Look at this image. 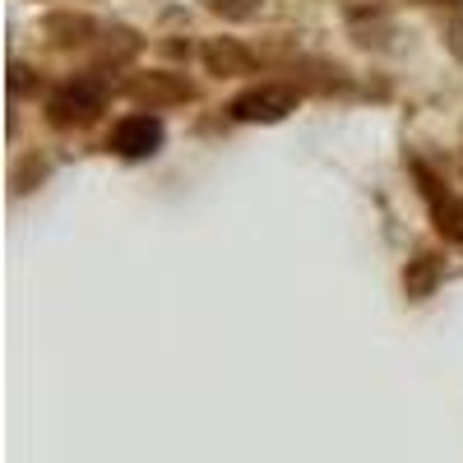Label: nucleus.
I'll use <instances>...</instances> for the list:
<instances>
[{
	"label": "nucleus",
	"instance_id": "f257e3e1",
	"mask_svg": "<svg viewBox=\"0 0 463 463\" xmlns=\"http://www.w3.org/2000/svg\"><path fill=\"white\" fill-rule=\"evenodd\" d=\"M111 93H116V84H111V74H102V70L65 74V80L52 84V93L43 98V121L52 130H61V135L93 130L102 116H107Z\"/></svg>",
	"mask_w": 463,
	"mask_h": 463
},
{
	"label": "nucleus",
	"instance_id": "9d476101",
	"mask_svg": "<svg viewBox=\"0 0 463 463\" xmlns=\"http://www.w3.org/2000/svg\"><path fill=\"white\" fill-rule=\"evenodd\" d=\"M47 176H52V158H43V153H24V158L14 163V172H10V195L14 200L33 195V190L47 185Z\"/></svg>",
	"mask_w": 463,
	"mask_h": 463
},
{
	"label": "nucleus",
	"instance_id": "39448f33",
	"mask_svg": "<svg viewBox=\"0 0 463 463\" xmlns=\"http://www.w3.org/2000/svg\"><path fill=\"white\" fill-rule=\"evenodd\" d=\"M116 93H126L130 102H139V107H148V111L185 107V102L200 98L195 80H185L181 70H135V74H126V80L116 84Z\"/></svg>",
	"mask_w": 463,
	"mask_h": 463
},
{
	"label": "nucleus",
	"instance_id": "4468645a",
	"mask_svg": "<svg viewBox=\"0 0 463 463\" xmlns=\"http://www.w3.org/2000/svg\"><path fill=\"white\" fill-rule=\"evenodd\" d=\"M417 5H449V10H463V0H417Z\"/></svg>",
	"mask_w": 463,
	"mask_h": 463
},
{
	"label": "nucleus",
	"instance_id": "6e6552de",
	"mask_svg": "<svg viewBox=\"0 0 463 463\" xmlns=\"http://www.w3.org/2000/svg\"><path fill=\"white\" fill-rule=\"evenodd\" d=\"M440 279H445L440 250L417 246V250L408 255V264H403V297H408V301H427V297H436Z\"/></svg>",
	"mask_w": 463,
	"mask_h": 463
},
{
	"label": "nucleus",
	"instance_id": "20e7f679",
	"mask_svg": "<svg viewBox=\"0 0 463 463\" xmlns=\"http://www.w3.org/2000/svg\"><path fill=\"white\" fill-rule=\"evenodd\" d=\"M167 144V121L148 107H135L126 116H116V126L107 130V153L121 163H148L158 158Z\"/></svg>",
	"mask_w": 463,
	"mask_h": 463
},
{
	"label": "nucleus",
	"instance_id": "1a4fd4ad",
	"mask_svg": "<svg viewBox=\"0 0 463 463\" xmlns=\"http://www.w3.org/2000/svg\"><path fill=\"white\" fill-rule=\"evenodd\" d=\"M347 33H353V43L366 47V52H384L390 47V37H394V19L384 14L380 5H353L347 10Z\"/></svg>",
	"mask_w": 463,
	"mask_h": 463
},
{
	"label": "nucleus",
	"instance_id": "f03ea898",
	"mask_svg": "<svg viewBox=\"0 0 463 463\" xmlns=\"http://www.w3.org/2000/svg\"><path fill=\"white\" fill-rule=\"evenodd\" d=\"M403 167H408V176H412V185H417L421 204H427V218H431V227H436V237L463 246V195L445 181L440 167H431L427 158H421V153H408Z\"/></svg>",
	"mask_w": 463,
	"mask_h": 463
},
{
	"label": "nucleus",
	"instance_id": "ddd939ff",
	"mask_svg": "<svg viewBox=\"0 0 463 463\" xmlns=\"http://www.w3.org/2000/svg\"><path fill=\"white\" fill-rule=\"evenodd\" d=\"M440 43H445V52L463 65V10H449V14H445V24H440Z\"/></svg>",
	"mask_w": 463,
	"mask_h": 463
},
{
	"label": "nucleus",
	"instance_id": "423d86ee",
	"mask_svg": "<svg viewBox=\"0 0 463 463\" xmlns=\"http://www.w3.org/2000/svg\"><path fill=\"white\" fill-rule=\"evenodd\" d=\"M200 65L213 80H255V74H264L269 56L255 52L250 43H241V37H204Z\"/></svg>",
	"mask_w": 463,
	"mask_h": 463
},
{
	"label": "nucleus",
	"instance_id": "9b49d317",
	"mask_svg": "<svg viewBox=\"0 0 463 463\" xmlns=\"http://www.w3.org/2000/svg\"><path fill=\"white\" fill-rule=\"evenodd\" d=\"M204 10L222 24H246L264 10V0H204Z\"/></svg>",
	"mask_w": 463,
	"mask_h": 463
},
{
	"label": "nucleus",
	"instance_id": "f8f14e48",
	"mask_svg": "<svg viewBox=\"0 0 463 463\" xmlns=\"http://www.w3.org/2000/svg\"><path fill=\"white\" fill-rule=\"evenodd\" d=\"M37 89H43V70H33V65L14 61V65H10V98L24 102V98H33Z\"/></svg>",
	"mask_w": 463,
	"mask_h": 463
},
{
	"label": "nucleus",
	"instance_id": "0eeeda50",
	"mask_svg": "<svg viewBox=\"0 0 463 463\" xmlns=\"http://www.w3.org/2000/svg\"><path fill=\"white\" fill-rule=\"evenodd\" d=\"M43 33H47V43L56 52H70V56H93L98 43H102V33L107 24L93 19L89 10H52L43 19Z\"/></svg>",
	"mask_w": 463,
	"mask_h": 463
},
{
	"label": "nucleus",
	"instance_id": "7ed1b4c3",
	"mask_svg": "<svg viewBox=\"0 0 463 463\" xmlns=\"http://www.w3.org/2000/svg\"><path fill=\"white\" fill-rule=\"evenodd\" d=\"M301 98L306 93L292 80H260V84L241 89L222 111H227L232 126H279L301 107Z\"/></svg>",
	"mask_w": 463,
	"mask_h": 463
}]
</instances>
